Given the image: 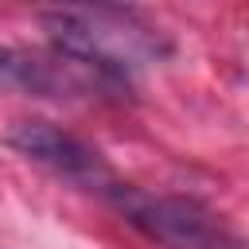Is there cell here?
I'll list each match as a JSON object with an SVG mask.
<instances>
[{"instance_id": "6da1fadb", "label": "cell", "mask_w": 249, "mask_h": 249, "mask_svg": "<svg viewBox=\"0 0 249 249\" xmlns=\"http://www.w3.org/2000/svg\"><path fill=\"white\" fill-rule=\"evenodd\" d=\"M39 19L58 54L97 70L121 89H128L136 66L163 54L156 27L124 0H47Z\"/></svg>"}, {"instance_id": "7a4b0ae2", "label": "cell", "mask_w": 249, "mask_h": 249, "mask_svg": "<svg viewBox=\"0 0 249 249\" xmlns=\"http://www.w3.org/2000/svg\"><path fill=\"white\" fill-rule=\"evenodd\" d=\"M128 226L163 249H249L210 206L183 195H152L128 183H113L105 195Z\"/></svg>"}, {"instance_id": "3957f363", "label": "cell", "mask_w": 249, "mask_h": 249, "mask_svg": "<svg viewBox=\"0 0 249 249\" xmlns=\"http://www.w3.org/2000/svg\"><path fill=\"white\" fill-rule=\"evenodd\" d=\"M4 144L16 148L19 156H27L31 163L47 167L51 175H58L74 187L97 191L101 198L117 183V175L109 171V163L101 160L97 148H89L86 140H78L74 132L51 124V121H16V124H8Z\"/></svg>"}, {"instance_id": "277c9868", "label": "cell", "mask_w": 249, "mask_h": 249, "mask_svg": "<svg viewBox=\"0 0 249 249\" xmlns=\"http://www.w3.org/2000/svg\"><path fill=\"white\" fill-rule=\"evenodd\" d=\"M62 89H105L124 93L97 70L66 58V54H31L16 47H0V93H27V97H62Z\"/></svg>"}]
</instances>
